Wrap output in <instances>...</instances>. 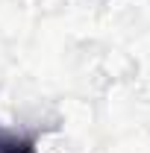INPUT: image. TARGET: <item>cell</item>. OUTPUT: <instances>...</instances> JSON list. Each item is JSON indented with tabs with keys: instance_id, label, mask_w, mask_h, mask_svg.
<instances>
[{
	"instance_id": "cell-1",
	"label": "cell",
	"mask_w": 150,
	"mask_h": 153,
	"mask_svg": "<svg viewBox=\"0 0 150 153\" xmlns=\"http://www.w3.org/2000/svg\"><path fill=\"white\" fill-rule=\"evenodd\" d=\"M0 153H36V138L0 127Z\"/></svg>"
}]
</instances>
